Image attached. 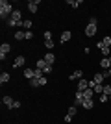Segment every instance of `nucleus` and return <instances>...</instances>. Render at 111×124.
<instances>
[{
	"mask_svg": "<svg viewBox=\"0 0 111 124\" xmlns=\"http://www.w3.org/2000/svg\"><path fill=\"white\" fill-rule=\"evenodd\" d=\"M11 13H13V6H11V2H7V0H0V19L4 21V19H9Z\"/></svg>",
	"mask_w": 111,
	"mask_h": 124,
	"instance_id": "f257e3e1",
	"label": "nucleus"
},
{
	"mask_svg": "<svg viewBox=\"0 0 111 124\" xmlns=\"http://www.w3.org/2000/svg\"><path fill=\"white\" fill-rule=\"evenodd\" d=\"M100 67L104 69V70H109L111 69V56L109 57H102L100 59Z\"/></svg>",
	"mask_w": 111,
	"mask_h": 124,
	"instance_id": "f03ea898",
	"label": "nucleus"
},
{
	"mask_svg": "<svg viewBox=\"0 0 111 124\" xmlns=\"http://www.w3.org/2000/svg\"><path fill=\"white\" fill-rule=\"evenodd\" d=\"M24 63H26L24 56H17L15 61H13V67H15V69H21V67H24Z\"/></svg>",
	"mask_w": 111,
	"mask_h": 124,
	"instance_id": "7ed1b4c3",
	"label": "nucleus"
},
{
	"mask_svg": "<svg viewBox=\"0 0 111 124\" xmlns=\"http://www.w3.org/2000/svg\"><path fill=\"white\" fill-rule=\"evenodd\" d=\"M85 35H87V37H93V35H96V26H93V24H87V28H85Z\"/></svg>",
	"mask_w": 111,
	"mask_h": 124,
	"instance_id": "20e7f679",
	"label": "nucleus"
},
{
	"mask_svg": "<svg viewBox=\"0 0 111 124\" xmlns=\"http://www.w3.org/2000/svg\"><path fill=\"white\" fill-rule=\"evenodd\" d=\"M39 2H41V0H35V2H28V11H30V13H35L37 11V6H39Z\"/></svg>",
	"mask_w": 111,
	"mask_h": 124,
	"instance_id": "39448f33",
	"label": "nucleus"
},
{
	"mask_svg": "<svg viewBox=\"0 0 111 124\" xmlns=\"http://www.w3.org/2000/svg\"><path fill=\"white\" fill-rule=\"evenodd\" d=\"M13 102H15V100H13V98H11V96H7V94H6V96H4V98H2V104H4V106H6V108H13Z\"/></svg>",
	"mask_w": 111,
	"mask_h": 124,
	"instance_id": "423d86ee",
	"label": "nucleus"
},
{
	"mask_svg": "<svg viewBox=\"0 0 111 124\" xmlns=\"http://www.w3.org/2000/svg\"><path fill=\"white\" fill-rule=\"evenodd\" d=\"M43 59H44V61H46L48 65H54V61H56V56H54L52 52H46V56L43 57Z\"/></svg>",
	"mask_w": 111,
	"mask_h": 124,
	"instance_id": "0eeeda50",
	"label": "nucleus"
},
{
	"mask_svg": "<svg viewBox=\"0 0 111 124\" xmlns=\"http://www.w3.org/2000/svg\"><path fill=\"white\" fill-rule=\"evenodd\" d=\"M89 89V82L87 80H78V91H85Z\"/></svg>",
	"mask_w": 111,
	"mask_h": 124,
	"instance_id": "6e6552de",
	"label": "nucleus"
},
{
	"mask_svg": "<svg viewBox=\"0 0 111 124\" xmlns=\"http://www.w3.org/2000/svg\"><path fill=\"white\" fill-rule=\"evenodd\" d=\"M11 50V45L9 43H2V46H0V54H4V56H7V52Z\"/></svg>",
	"mask_w": 111,
	"mask_h": 124,
	"instance_id": "1a4fd4ad",
	"label": "nucleus"
},
{
	"mask_svg": "<svg viewBox=\"0 0 111 124\" xmlns=\"http://www.w3.org/2000/svg\"><path fill=\"white\" fill-rule=\"evenodd\" d=\"M70 37H72V31L65 30L63 33H61V43H67V41H70Z\"/></svg>",
	"mask_w": 111,
	"mask_h": 124,
	"instance_id": "9d476101",
	"label": "nucleus"
},
{
	"mask_svg": "<svg viewBox=\"0 0 111 124\" xmlns=\"http://www.w3.org/2000/svg\"><path fill=\"white\" fill-rule=\"evenodd\" d=\"M81 76H83V70H76L69 76V80H81Z\"/></svg>",
	"mask_w": 111,
	"mask_h": 124,
	"instance_id": "9b49d317",
	"label": "nucleus"
},
{
	"mask_svg": "<svg viewBox=\"0 0 111 124\" xmlns=\"http://www.w3.org/2000/svg\"><path fill=\"white\" fill-rule=\"evenodd\" d=\"M17 39V41H22V39H26V31H22V30H19V31H15V35H13Z\"/></svg>",
	"mask_w": 111,
	"mask_h": 124,
	"instance_id": "f8f14e48",
	"label": "nucleus"
},
{
	"mask_svg": "<svg viewBox=\"0 0 111 124\" xmlns=\"http://www.w3.org/2000/svg\"><path fill=\"white\" fill-rule=\"evenodd\" d=\"M83 100H85L83 91H78V93H76V104H78V106H81V102H83Z\"/></svg>",
	"mask_w": 111,
	"mask_h": 124,
	"instance_id": "ddd939ff",
	"label": "nucleus"
},
{
	"mask_svg": "<svg viewBox=\"0 0 111 124\" xmlns=\"http://www.w3.org/2000/svg\"><path fill=\"white\" fill-rule=\"evenodd\" d=\"M9 82V72H2L0 74V83L4 85V83H7Z\"/></svg>",
	"mask_w": 111,
	"mask_h": 124,
	"instance_id": "4468645a",
	"label": "nucleus"
},
{
	"mask_svg": "<svg viewBox=\"0 0 111 124\" xmlns=\"http://www.w3.org/2000/svg\"><path fill=\"white\" fill-rule=\"evenodd\" d=\"M93 93H95V91H93V89H85V91H83V96H85V100H91V98H93Z\"/></svg>",
	"mask_w": 111,
	"mask_h": 124,
	"instance_id": "2eb2a0df",
	"label": "nucleus"
},
{
	"mask_svg": "<svg viewBox=\"0 0 111 124\" xmlns=\"http://www.w3.org/2000/svg\"><path fill=\"white\" fill-rule=\"evenodd\" d=\"M33 70H35V69H24V78L32 80V78H33Z\"/></svg>",
	"mask_w": 111,
	"mask_h": 124,
	"instance_id": "dca6fc26",
	"label": "nucleus"
},
{
	"mask_svg": "<svg viewBox=\"0 0 111 124\" xmlns=\"http://www.w3.org/2000/svg\"><path fill=\"white\" fill-rule=\"evenodd\" d=\"M48 63L44 61V59H39V61L35 63V69H41V70H44V67H46Z\"/></svg>",
	"mask_w": 111,
	"mask_h": 124,
	"instance_id": "f3484780",
	"label": "nucleus"
},
{
	"mask_svg": "<svg viewBox=\"0 0 111 124\" xmlns=\"http://www.w3.org/2000/svg\"><path fill=\"white\" fill-rule=\"evenodd\" d=\"M81 106H83L85 109H91L93 106H95V102H93V98H91V100H83V102H81Z\"/></svg>",
	"mask_w": 111,
	"mask_h": 124,
	"instance_id": "a211bd4d",
	"label": "nucleus"
},
{
	"mask_svg": "<svg viewBox=\"0 0 111 124\" xmlns=\"http://www.w3.org/2000/svg\"><path fill=\"white\" fill-rule=\"evenodd\" d=\"M67 4L72 8H78V6H81V0H67Z\"/></svg>",
	"mask_w": 111,
	"mask_h": 124,
	"instance_id": "6ab92c4d",
	"label": "nucleus"
},
{
	"mask_svg": "<svg viewBox=\"0 0 111 124\" xmlns=\"http://www.w3.org/2000/svg\"><path fill=\"white\" fill-rule=\"evenodd\" d=\"M44 76V72H43L41 69H35V70H33V78H37V80H39V78H43Z\"/></svg>",
	"mask_w": 111,
	"mask_h": 124,
	"instance_id": "aec40b11",
	"label": "nucleus"
},
{
	"mask_svg": "<svg viewBox=\"0 0 111 124\" xmlns=\"http://www.w3.org/2000/svg\"><path fill=\"white\" fill-rule=\"evenodd\" d=\"M100 52H102V56H104V57H109V52L111 50H109V46H102Z\"/></svg>",
	"mask_w": 111,
	"mask_h": 124,
	"instance_id": "412c9836",
	"label": "nucleus"
},
{
	"mask_svg": "<svg viewBox=\"0 0 111 124\" xmlns=\"http://www.w3.org/2000/svg\"><path fill=\"white\" fill-rule=\"evenodd\" d=\"M102 82H104V76H102V72L95 74V83H100V85H102Z\"/></svg>",
	"mask_w": 111,
	"mask_h": 124,
	"instance_id": "4be33fe9",
	"label": "nucleus"
},
{
	"mask_svg": "<svg viewBox=\"0 0 111 124\" xmlns=\"http://www.w3.org/2000/svg\"><path fill=\"white\" fill-rule=\"evenodd\" d=\"M22 28H24V31L32 30V21H24V22H22Z\"/></svg>",
	"mask_w": 111,
	"mask_h": 124,
	"instance_id": "5701e85b",
	"label": "nucleus"
},
{
	"mask_svg": "<svg viewBox=\"0 0 111 124\" xmlns=\"http://www.w3.org/2000/svg\"><path fill=\"white\" fill-rule=\"evenodd\" d=\"M93 91H95V93H98V94H100V93H104V85H100V83H96Z\"/></svg>",
	"mask_w": 111,
	"mask_h": 124,
	"instance_id": "b1692460",
	"label": "nucleus"
},
{
	"mask_svg": "<svg viewBox=\"0 0 111 124\" xmlns=\"http://www.w3.org/2000/svg\"><path fill=\"white\" fill-rule=\"evenodd\" d=\"M44 46H46V50H52L54 48V41L50 39V41H44Z\"/></svg>",
	"mask_w": 111,
	"mask_h": 124,
	"instance_id": "393cba45",
	"label": "nucleus"
},
{
	"mask_svg": "<svg viewBox=\"0 0 111 124\" xmlns=\"http://www.w3.org/2000/svg\"><path fill=\"white\" fill-rule=\"evenodd\" d=\"M102 43H104L106 46H111V37H109V35H106L104 39H102Z\"/></svg>",
	"mask_w": 111,
	"mask_h": 124,
	"instance_id": "a878e982",
	"label": "nucleus"
},
{
	"mask_svg": "<svg viewBox=\"0 0 111 124\" xmlns=\"http://www.w3.org/2000/svg\"><path fill=\"white\" fill-rule=\"evenodd\" d=\"M102 94H107V96H111V85H104V93Z\"/></svg>",
	"mask_w": 111,
	"mask_h": 124,
	"instance_id": "bb28decb",
	"label": "nucleus"
},
{
	"mask_svg": "<svg viewBox=\"0 0 111 124\" xmlns=\"http://www.w3.org/2000/svg\"><path fill=\"white\" fill-rule=\"evenodd\" d=\"M30 85H32V87H39V80H37V78H32V80H30Z\"/></svg>",
	"mask_w": 111,
	"mask_h": 124,
	"instance_id": "cd10ccee",
	"label": "nucleus"
},
{
	"mask_svg": "<svg viewBox=\"0 0 111 124\" xmlns=\"http://www.w3.org/2000/svg\"><path fill=\"white\" fill-rule=\"evenodd\" d=\"M43 72H44V76H48V74L52 72V65H46V67H44V70H43Z\"/></svg>",
	"mask_w": 111,
	"mask_h": 124,
	"instance_id": "c85d7f7f",
	"label": "nucleus"
},
{
	"mask_svg": "<svg viewBox=\"0 0 111 124\" xmlns=\"http://www.w3.org/2000/svg\"><path fill=\"white\" fill-rule=\"evenodd\" d=\"M46 83H48V78H46V76L39 78V85H46Z\"/></svg>",
	"mask_w": 111,
	"mask_h": 124,
	"instance_id": "c756f323",
	"label": "nucleus"
},
{
	"mask_svg": "<svg viewBox=\"0 0 111 124\" xmlns=\"http://www.w3.org/2000/svg\"><path fill=\"white\" fill-rule=\"evenodd\" d=\"M76 113H78V109H76V106H72V108H69V115H72V117H74V115H76Z\"/></svg>",
	"mask_w": 111,
	"mask_h": 124,
	"instance_id": "7c9ffc66",
	"label": "nucleus"
},
{
	"mask_svg": "<svg viewBox=\"0 0 111 124\" xmlns=\"http://www.w3.org/2000/svg\"><path fill=\"white\" fill-rule=\"evenodd\" d=\"M7 26H11V28H13V26H19V22H15L13 19H7Z\"/></svg>",
	"mask_w": 111,
	"mask_h": 124,
	"instance_id": "2f4dec72",
	"label": "nucleus"
},
{
	"mask_svg": "<svg viewBox=\"0 0 111 124\" xmlns=\"http://www.w3.org/2000/svg\"><path fill=\"white\" fill-rule=\"evenodd\" d=\"M107 98H109V96H107V94H100V98H98V100H100V102L104 104V102H107Z\"/></svg>",
	"mask_w": 111,
	"mask_h": 124,
	"instance_id": "473e14b6",
	"label": "nucleus"
},
{
	"mask_svg": "<svg viewBox=\"0 0 111 124\" xmlns=\"http://www.w3.org/2000/svg\"><path fill=\"white\" fill-rule=\"evenodd\" d=\"M52 39V33L50 31H44V41H50Z\"/></svg>",
	"mask_w": 111,
	"mask_h": 124,
	"instance_id": "72a5a7b5",
	"label": "nucleus"
},
{
	"mask_svg": "<svg viewBox=\"0 0 111 124\" xmlns=\"http://www.w3.org/2000/svg\"><path fill=\"white\" fill-rule=\"evenodd\" d=\"M19 108H21V102H19V100H15V102H13V108H11V109H19Z\"/></svg>",
	"mask_w": 111,
	"mask_h": 124,
	"instance_id": "f704fd0d",
	"label": "nucleus"
},
{
	"mask_svg": "<svg viewBox=\"0 0 111 124\" xmlns=\"http://www.w3.org/2000/svg\"><path fill=\"white\" fill-rule=\"evenodd\" d=\"M26 39H33V31H32V30L26 31Z\"/></svg>",
	"mask_w": 111,
	"mask_h": 124,
	"instance_id": "c9c22d12",
	"label": "nucleus"
},
{
	"mask_svg": "<svg viewBox=\"0 0 111 124\" xmlns=\"http://www.w3.org/2000/svg\"><path fill=\"white\" fill-rule=\"evenodd\" d=\"M89 24H93V26H98V21H96L95 17H93V19H91V21H89Z\"/></svg>",
	"mask_w": 111,
	"mask_h": 124,
	"instance_id": "e433bc0d",
	"label": "nucleus"
},
{
	"mask_svg": "<svg viewBox=\"0 0 111 124\" xmlns=\"http://www.w3.org/2000/svg\"><path fill=\"white\" fill-rule=\"evenodd\" d=\"M70 120H72V115L67 113V115H65V122H70Z\"/></svg>",
	"mask_w": 111,
	"mask_h": 124,
	"instance_id": "4c0bfd02",
	"label": "nucleus"
},
{
	"mask_svg": "<svg viewBox=\"0 0 111 124\" xmlns=\"http://www.w3.org/2000/svg\"><path fill=\"white\" fill-rule=\"evenodd\" d=\"M102 76H104V80H107V78H109V72H107V70H102Z\"/></svg>",
	"mask_w": 111,
	"mask_h": 124,
	"instance_id": "58836bf2",
	"label": "nucleus"
},
{
	"mask_svg": "<svg viewBox=\"0 0 111 124\" xmlns=\"http://www.w3.org/2000/svg\"><path fill=\"white\" fill-rule=\"evenodd\" d=\"M102 46H106V45H104V43H102V41H98V43H96V48H98V50H100Z\"/></svg>",
	"mask_w": 111,
	"mask_h": 124,
	"instance_id": "ea45409f",
	"label": "nucleus"
},
{
	"mask_svg": "<svg viewBox=\"0 0 111 124\" xmlns=\"http://www.w3.org/2000/svg\"><path fill=\"white\" fill-rule=\"evenodd\" d=\"M107 72H109V78H111V69H109V70H107Z\"/></svg>",
	"mask_w": 111,
	"mask_h": 124,
	"instance_id": "a19ab883",
	"label": "nucleus"
},
{
	"mask_svg": "<svg viewBox=\"0 0 111 124\" xmlns=\"http://www.w3.org/2000/svg\"><path fill=\"white\" fill-rule=\"evenodd\" d=\"M109 100H111V96H109Z\"/></svg>",
	"mask_w": 111,
	"mask_h": 124,
	"instance_id": "79ce46f5",
	"label": "nucleus"
}]
</instances>
